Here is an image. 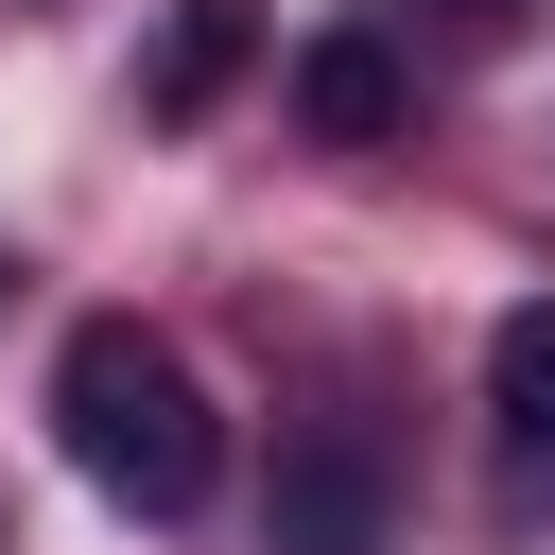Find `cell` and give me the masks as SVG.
Here are the masks:
<instances>
[{
    "label": "cell",
    "mask_w": 555,
    "mask_h": 555,
    "mask_svg": "<svg viewBox=\"0 0 555 555\" xmlns=\"http://www.w3.org/2000/svg\"><path fill=\"white\" fill-rule=\"evenodd\" d=\"M52 434H69V468L121 503V520H191L208 486H225V434H208V382L139 330V312H87L69 347H52Z\"/></svg>",
    "instance_id": "6da1fadb"
},
{
    "label": "cell",
    "mask_w": 555,
    "mask_h": 555,
    "mask_svg": "<svg viewBox=\"0 0 555 555\" xmlns=\"http://www.w3.org/2000/svg\"><path fill=\"white\" fill-rule=\"evenodd\" d=\"M260 538H278V555H382V451H364V434H295Z\"/></svg>",
    "instance_id": "7a4b0ae2"
},
{
    "label": "cell",
    "mask_w": 555,
    "mask_h": 555,
    "mask_svg": "<svg viewBox=\"0 0 555 555\" xmlns=\"http://www.w3.org/2000/svg\"><path fill=\"white\" fill-rule=\"evenodd\" d=\"M295 121H312L330 156H382V139L416 121V69H399V35H364V17H347V35H312V52H295Z\"/></svg>",
    "instance_id": "3957f363"
},
{
    "label": "cell",
    "mask_w": 555,
    "mask_h": 555,
    "mask_svg": "<svg viewBox=\"0 0 555 555\" xmlns=\"http://www.w3.org/2000/svg\"><path fill=\"white\" fill-rule=\"evenodd\" d=\"M486 434H503L520 486H555V295H520L486 330Z\"/></svg>",
    "instance_id": "277c9868"
},
{
    "label": "cell",
    "mask_w": 555,
    "mask_h": 555,
    "mask_svg": "<svg viewBox=\"0 0 555 555\" xmlns=\"http://www.w3.org/2000/svg\"><path fill=\"white\" fill-rule=\"evenodd\" d=\"M243 52H260V17H243V0H173V17H156V52H139V104H156V121H208V104L243 87Z\"/></svg>",
    "instance_id": "5b68a950"
}]
</instances>
